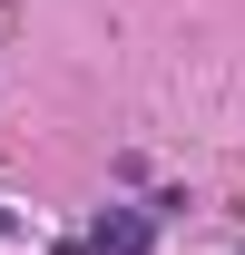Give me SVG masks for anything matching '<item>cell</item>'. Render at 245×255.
<instances>
[{
  "label": "cell",
  "mask_w": 245,
  "mask_h": 255,
  "mask_svg": "<svg viewBox=\"0 0 245 255\" xmlns=\"http://www.w3.org/2000/svg\"><path fill=\"white\" fill-rule=\"evenodd\" d=\"M79 246H89V255H147L157 246V216H147V206H98Z\"/></svg>",
  "instance_id": "obj_1"
},
{
  "label": "cell",
  "mask_w": 245,
  "mask_h": 255,
  "mask_svg": "<svg viewBox=\"0 0 245 255\" xmlns=\"http://www.w3.org/2000/svg\"><path fill=\"white\" fill-rule=\"evenodd\" d=\"M0 236H20V216H10V206H0Z\"/></svg>",
  "instance_id": "obj_2"
}]
</instances>
